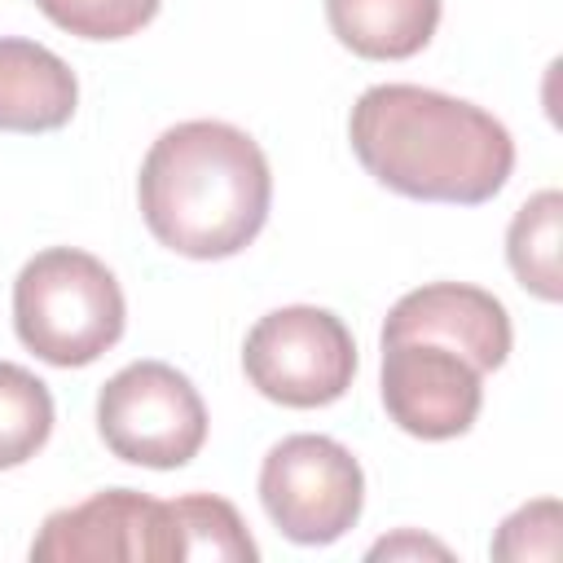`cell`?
<instances>
[{"label": "cell", "instance_id": "1", "mask_svg": "<svg viewBox=\"0 0 563 563\" xmlns=\"http://www.w3.org/2000/svg\"><path fill=\"white\" fill-rule=\"evenodd\" d=\"M347 141L378 185L413 202L479 207L515 172V141L501 119L422 84L365 88L352 106Z\"/></svg>", "mask_w": 563, "mask_h": 563}, {"label": "cell", "instance_id": "2", "mask_svg": "<svg viewBox=\"0 0 563 563\" xmlns=\"http://www.w3.org/2000/svg\"><path fill=\"white\" fill-rule=\"evenodd\" d=\"M136 202L145 229L172 255L229 260L260 238L273 207V172L251 132L189 119L150 145Z\"/></svg>", "mask_w": 563, "mask_h": 563}, {"label": "cell", "instance_id": "3", "mask_svg": "<svg viewBox=\"0 0 563 563\" xmlns=\"http://www.w3.org/2000/svg\"><path fill=\"white\" fill-rule=\"evenodd\" d=\"M128 325L119 277L79 246L31 255L13 282V330L26 352L57 369H79L106 356Z\"/></svg>", "mask_w": 563, "mask_h": 563}, {"label": "cell", "instance_id": "4", "mask_svg": "<svg viewBox=\"0 0 563 563\" xmlns=\"http://www.w3.org/2000/svg\"><path fill=\"white\" fill-rule=\"evenodd\" d=\"M97 431L119 462L176 471L207 444V405L167 361H132L97 391Z\"/></svg>", "mask_w": 563, "mask_h": 563}, {"label": "cell", "instance_id": "5", "mask_svg": "<svg viewBox=\"0 0 563 563\" xmlns=\"http://www.w3.org/2000/svg\"><path fill=\"white\" fill-rule=\"evenodd\" d=\"M251 387L286 409L334 405L356 378V343L343 317L317 303H286L264 312L242 343Z\"/></svg>", "mask_w": 563, "mask_h": 563}, {"label": "cell", "instance_id": "6", "mask_svg": "<svg viewBox=\"0 0 563 563\" xmlns=\"http://www.w3.org/2000/svg\"><path fill=\"white\" fill-rule=\"evenodd\" d=\"M260 501L282 537L295 545L339 541L365 506V471L330 435H286L260 462Z\"/></svg>", "mask_w": 563, "mask_h": 563}, {"label": "cell", "instance_id": "7", "mask_svg": "<svg viewBox=\"0 0 563 563\" xmlns=\"http://www.w3.org/2000/svg\"><path fill=\"white\" fill-rule=\"evenodd\" d=\"M35 563H180L172 506L136 488H101L79 506L53 510L35 541Z\"/></svg>", "mask_w": 563, "mask_h": 563}, {"label": "cell", "instance_id": "8", "mask_svg": "<svg viewBox=\"0 0 563 563\" xmlns=\"http://www.w3.org/2000/svg\"><path fill=\"white\" fill-rule=\"evenodd\" d=\"M378 396L387 418L413 440L466 435L484 405L479 369L462 352L427 339L383 343Z\"/></svg>", "mask_w": 563, "mask_h": 563}, {"label": "cell", "instance_id": "9", "mask_svg": "<svg viewBox=\"0 0 563 563\" xmlns=\"http://www.w3.org/2000/svg\"><path fill=\"white\" fill-rule=\"evenodd\" d=\"M396 339H427L462 352L479 374L501 369L515 343L506 303L466 282H427L409 295H400L383 321V343Z\"/></svg>", "mask_w": 563, "mask_h": 563}, {"label": "cell", "instance_id": "10", "mask_svg": "<svg viewBox=\"0 0 563 563\" xmlns=\"http://www.w3.org/2000/svg\"><path fill=\"white\" fill-rule=\"evenodd\" d=\"M79 106L75 70L44 44L0 35V132H57Z\"/></svg>", "mask_w": 563, "mask_h": 563}, {"label": "cell", "instance_id": "11", "mask_svg": "<svg viewBox=\"0 0 563 563\" xmlns=\"http://www.w3.org/2000/svg\"><path fill=\"white\" fill-rule=\"evenodd\" d=\"M325 22L356 57L405 62L431 44L440 0H325Z\"/></svg>", "mask_w": 563, "mask_h": 563}, {"label": "cell", "instance_id": "12", "mask_svg": "<svg viewBox=\"0 0 563 563\" xmlns=\"http://www.w3.org/2000/svg\"><path fill=\"white\" fill-rule=\"evenodd\" d=\"M559 224H563V194L541 189L515 211V220L506 229V260H510L515 282L545 303H559V295H563Z\"/></svg>", "mask_w": 563, "mask_h": 563}, {"label": "cell", "instance_id": "13", "mask_svg": "<svg viewBox=\"0 0 563 563\" xmlns=\"http://www.w3.org/2000/svg\"><path fill=\"white\" fill-rule=\"evenodd\" d=\"M57 409L44 378L26 365L0 361V471L31 462L53 435Z\"/></svg>", "mask_w": 563, "mask_h": 563}, {"label": "cell", "instance_id": "14", "mask_svg": "<svg viewBox=\"0 0 563 563\" xmlns=\"http://www.w3.org/2000/svg\"><path fill=\"white\" fill-rule=\"evenodd\" d=\"M172 523L180 541V563L185 559H220V563H255L260 545L251 541L242 515L216 497V493H185L172 497Z\"/></svg>", "mask_w": 563, "mask_h": 563}, {"label": "cell", "instance_id": "15", "mask_svg": "<svg viewBox=\"0 0 563 563\" xmlns=\"http://www.w3.org/2000/svg\"><path fill=\"white\" fill-rule=\"evenodd\" d=\"M40 13L79 40H128L154 22L163 0H35Z\"/></svg>", "mask_w": 563, "mask_h": 563}, {"label": "cell", "instance_id": "16", "mask_svg": "<svg viewBox=\"0 0 563 563\" xmlns=\"http://www.w3.org/2000/svg\"><path fill=\"white\" fill-rule=\"evenodd\" d=\"M493 554L523 563V559H559V501L541 497L519 506L493 537Z\"/></svg>", "mask_w": 563, "mask_h": 563}, {"label": "cell", "instance_id": "17", "mask_svg": "<svg viewBox=\"0 0 563 563\" xmlns=\"http://www.w3.org/2000/svg\"><path fill=\"white\" fill-rule=\"evenodd\" d=\"M391 550H431V554H444V545L435 541H418V537H400V541H378L369 554H391Z\"/></svg>", "mask_w": 563, "mask_h": 563}]
</instances>
